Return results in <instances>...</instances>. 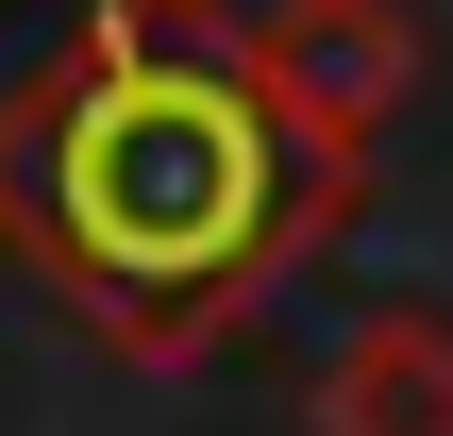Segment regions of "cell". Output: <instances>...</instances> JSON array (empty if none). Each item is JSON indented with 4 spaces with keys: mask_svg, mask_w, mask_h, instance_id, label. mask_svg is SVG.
Listing matches in <instances>:
<instances>
[{
    "mask_svg": "<svg viewBox=\"0 0 453 436\" xmlns=\"http://www.w3.org/2000/svg\"><path fill=\"white\" fill-rule=\"evenodd\" d=\"M303 420L319 436H453V319L437 302H370V319L319 353Z\"/></svg>",
    "mask_w": 453,
    "mask_h": 436,
    "instance_id": "3957f363",
    "label": "cell"
},
{
    "mask_svg": "<svg viewBox=\"0 0 453 436\" xmlns=\"http://www.w3.org/2000/svg\"><path fill=\"white\" fill-rule=\"evenodd\" d=\"M353 202V151L252 67V0H84L0 84V252L101 353L235 336Z\"/></svg>",
    "mask_w": 453,
    "mask_h": 436,
    "instance_id": "6da1fadb",
    "label": "cell"
},
{
    "mask_svg": "<svg viewBox=\"0 0 453 436\" xmlns=\"http://www.w3.org/2000/svg\"><path fill=\"white\" fill-rule=\"evenodd\" d=\"M252 67L286 84V118H319L336 151H370L420 84V17L403 0H252Z\"/></svg>",
    "mask_w": 453,
    "mask_h": 436,
    "instance_id": "7a4b0ae2",
    "label": "cell"
}]
</instances>
